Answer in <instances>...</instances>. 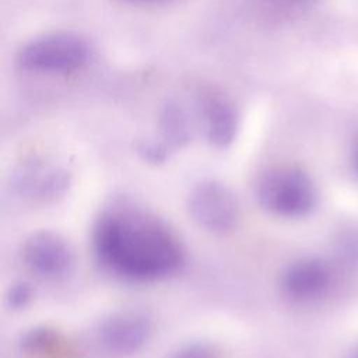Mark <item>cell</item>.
Masks as SVG:
<instances>
[{"mask_svg": "<svg viewBox=\"0 0 358 358\" xmlns=\"http://www.w3.org/2000/svg\"><path fill=\"white\" fill-rule=\"evenodd\" d=\"M329 285V271L313 259H302L287 267L281 277L284 294L295 301H310L324 292Z\"/></svg>", "mask_w": 358, "mask_h": 358, "instance_id": "8", "label": "cell"}, {"mask_svg": "<svg viewBox=\"0 0 358 358\" xmlns=\"http://www.w3.org/2000/svg\"><path fill=\"white\" fill-rule=\"evenodd\" d=\"M162 133L166 144L178 147L189 140L187 120L176 105H168L161 119Z\"/></svg>", "mask_w": 358, "mask_h": 358, "instance_id": "11", "label": "cell"}, {"mask_svg": "<svg viewBox=\"0 0 358 358\" xmlns=\"http://www.w3.org/2000/svg\"><path fill=\"white\" fill-rule=\"evenodd\" d=\"M186 207L190 218L211 234L234 231L241 217L235 193L227 185L214 179H206L193 186Z\"/></svg>", "mask_w": 358, "mask_h": 358, "instance_id": "4", "label": "cell"}, {"mask_svg": "<svg viewBox=\"0 0 358 358\" xmlns=\"http://www.w3.org/2000/svg\"><path fill=\"white\" fill-rule=\"evenodd\" d=\"M14 185L22 197L35 201H49L66 192L69 175L63 168L55 164L32 159L18 169Z\"/></svg>", "mask_w": 358, "mask_h": 358, "instance_id": "7", "label": "cell"}, {"mask_svg": "<svg viewBox=\"0 0 358 358\" xmlns=\"http://www.w3.org/2000/svg\"><path fill=\"white\" fill-rule=\"evenodd\" d=\"M88 59L87 42L74 34H50L29 41L18 53L20 64L32 71L67 73Z\"/></svg>", "mask_w": 358, "mask_h": 358, "instance_id": "3", "label": "cell"}, {"mask_svg": "<svg viewBox=\"0 0 358 358\" xmlns=\"http://www.w3.org/2000/svg\"><path fill=\"white\" fill-rule=\"evenodd\" d=\"M259 204L282 218L306 215L316 203V190L309 176L298 168L280 166L260 176L256 186Z\"/></svg>", "mask_w": 358, "mask_h": 358, "instance_id": "2", "label": "cell"}, {"mask_svg": "<svg viewBox=\"0 0 358 358\" xmlns=\"http://www.w3.org/2000/svg\"><path fill=\"white\" fill-rule=\"evenodd\" d=\"M32 296V289L28 284L24 282H18L14 287L10 288L7 301H8V306L13 309H20L24 308Z\"/></svg>", "mask_w": 358, "mask_h": 358, "instance_id": "13", "label": "cell"}, {"mask_svg": "<svg viewBox=\"0 0 358 358\" xmlns=\"http://www.w3.org/2000/svg\"><path fill=\"white\" fill-rule=\"evenodd\" d=\"M98 262L131 282H154L173 275L185 262L176 234L157 215L134 206L106 208L92 229Z\"/></svg>", "mask_w": 358, "mask_h": 358, "instance_id": "1", "label": "cell"}, {"mask_svg": "<svg viewBox=\"0 0 358 358\" xmlns=\"http://www.w3.org/2000/svg\"><path fill=\"white\" fill-rule=\"evenodd\" d=\"M166 358H221V355L214 345L194 341L178 347L171 354H168Z\"/></svg>", "mask_w": 358, "mask_h": 358, "instance_id": "12", "label": "cell"}, {"mask_svg": "<svg viewBox=\"0 0 358 358\" xmlns=\"http://www.w3.org/2000/svg\"><path fill=\"white\" fill-rule=\"evenodd\" d=\"M200 115L208 141L217 147L232 143L238 129L234 106L218 94H207L200 99Z\"/></svg>", "mask_w": 358, "mask_h": 358, "instance_id": "9", "label": "cell"}, {"mask_svg": "<svg viewBox=\"0 0 358 358\" xmlns=\"http://www.w3.org/2000/svg\"><path fill=\"white\" fill-rule=\"evenodd\" d=\"M63 341L57 333L49 329H32L21 341V347L34 355L39 357H56V354L64 352Z\"/></svg>", "mask_w": 358, "mask_h": 358, "instance_id": "10", "label": "cell"}, {"mask_svg": "<svg viewBox=\"0 0 358 358\" xmlns=\"http://www.w3.org/2000/svg\"><path fill=\"white\" fill-rule=\"evenodd\" d=\"M22 260L38 277L53 280L69 273L73 264V252L59 234L38 231L24 242Z\"/></svg>", "mask_w": 358, "mask_h": 358, "instance_id": "6", "label": "cell"}, {"mask_svg": "<svg viewBox=\"0 0 358 358\" xmlns=\"http://www.w3.org/2000/svg\"><path fill=\"white\" fill-rule=\"evenodd\" d=\"M152 323L141 312L126 310L113 313L98 327L101 347L112 355H130L141 350L150 340Z\"/></svg>", "mask_w": 358, "mask_h": 358, "instance_id": "5", "label": "cell"}]
</instances>
